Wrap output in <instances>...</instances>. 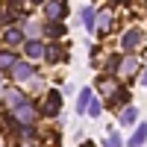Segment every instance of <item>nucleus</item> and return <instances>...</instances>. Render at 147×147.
Segmentation results:
<instances>
[{"label":"nucleus","instance_id":"nucleus-1","mask_svg":"<svg viewBox=\"0 0 147 147\" xmlns=\"http://www.w3.org/2000/svg\"><path fill=\"white\" fill-rule=\"evenodd\" d=\"M12 118L18 124H24V127H32L35 124V106L32 103H21L18 109H12Z\"/></svg>","mask_w":147,"mask_h":147},{"label":"nucleus","instance_id":"nucleus-2","mask_svg":"<svg viewBox=\"0 0 147 147\" xmlns=\"http://www.w3.org/2000/svg\"><path fill=\"white\" fill-rule=\"evenodd\" d=\"M121 47H124V50H136V47H141V30H127L124 38H121Z\"/></svg>","mask_w":147,"mask_h":147},{"label":"nucleus","instance_id":"nucleus-3","mask_svg":"<svg viewBox=\"0 0 147 147\" xmlns=\"http://www.w3.org/2000/svg\"><path fill=\"white\" fill-rule=\"evenodd\" d=\"M44 12H47V18H50V21H59V18H65V0H47Z\"/></svg>","mask_w":147,"mask_h":147},{"label":"nucleus","instance_id":"nucleus-4","mask_svg":"<svg viewBox=\"0 0 147 147\" xmlns=\"http://www.w3.org/2000/svg\"><path fill=\"white\" fill-rule=\"evenodd\" d=\"M32 74H35V71H32V65H30V62H18V65H12V77H15L18 82L30 80Z\"/></svg>","mask_w":147,"mask_h":147},{"label":"nucleus","instance_id":"nucleus-5","mask_svg":"<svg viewBox=\"0 0 147 147\" xmlns=\"http://www.w3.org/2000/svg\"><path fill=\"white\" fill-rule=\"evenodd\" d=\"M59 103H62V97H59V91H50L44 100V115H56L59 112Z\"/></svg>","mask_w":147,"mask_h":147},{"label":"nucleus","instance_id":"nucleus-6","mask_svg":"<svg viewBox=\"0 0 147 147\" xmlns=\"http://www.w3.org/2000/svg\"><path fill=\"white\" fill-rule=\"evenodd\" d=\"M118 71L124 74V77H132V74L138 71V59H136V56H129V59H121V65H118Z\"/></svg>","mask_w":147,"mask_h":147},{"label":"nucleus","instance_id":"nucleus-7","mask_svg":"<svg viewBox=\"0 0 147 147\" xmlns=\"http://www.w3.org/2000/svg\"><path fill=\"white\" fill-rule=\"evenodd\" d=\"M21 103H27V100H24V94L15 91V88H9V91H6V109L12 112V109H18Z\"/></svg>","mask_w":147,"mask_h":147},{"label":"nucleus","instance_id":"nucleus-8","mask_svg":"<svg viewBox=\"0 0 147 147\" xmlns=\"http://www.w3.org/2000/svg\"><path fill=\"white\" fill-rule=\"evenodd\" d=\"M24 50H27V56H30V59H41V56H44V47H41V41H35V38L24 44Z\"/></svg>","mask_w":147,"mask_h":147},{"label":"nucleus","instance_id":"nucleus-9","mask_svg":"<svg viewBox=\"0 0 147 147\" xmlns=\"http://www.w3.org/2000/svg\"><path fill=\"white\" fill-rule=\"evenodd\" d=\"M80 15H82V27H85V30L91 32V30H94V21H97V12H94L91 6H85V9L80 12Z\"/></svg>","mask_w":147,"mask_h":147},{"label":"nucleus","instance_id":"nucleus-10","mask_svg":"<svg viewBox=\"0 0 147 147\" xmlns=\"http://www.w3.org/2000/svg\"><path fill=\"white\" fill-rule=\"evenodd\" d=\"M136 118H138V109L136 106H124V112H121V124L129 127V124H136Z\"/></svg>","mask_w":147,"mask_h":147},{"label":"nucleus","instance_id":"nucleus-11","mask_svg":"<svg viewBox=\"0 0 147 147\" xmlns=\"http://www.w3.org/2000/svg\"><path fill=\"white\" fill-rule=\"evenodd\" d=\"M97 85H100V91H103L106 97H112V94H115V91L121 88V85H118L115 80H109V77H103V80H100V82H97Z\"/></svg>","mask_w":147,"mask_h":147},{"label":"nucleus","instance_id":"nucleus-12","mask_svg":"<svg viewBox=\"0 0 147 147\" xmlns=\"http://www.w3.org/2000/svg\"><path fill=\"white\" fill-rule=\"evenodd\" d=\"M144 141H147V127L141 124V127H138L136 132H132V138H129V147H141Z\"/></svg>","mask_w":147,"mask_h":147},{"label":"nucleus","instance_id":"nucleus-13","mask_svg":"<svg viewBox=\"0 0 147 147\" xmlns=\"http://www.w3.org/2000/svg\"><path fill=\"white\" fill-rule=\"evenodd\" d=\"M88 103H91V91H88V88H82L80 97H77V112H85V109H88Z\"/></svg>","mask_w":147,"mask_h":147},{"label":"nucleus","instance_id":"nucleus-14","mask_svg":"<svg viewBox=\"0 0 147 147\" xmlns=\"http://www.w3.org/2000/svg\"><path fill=\"white\" fill-rule=\"evenodd\" d=\"M6 41L9 44H21L24 41V30H6Z\"/></svg>","mask_w":147,"mask_h":147},{"label":"nucleus","instance_id":"nucleus-15","mask_svg":"<svg viewBox=\"0 0 147 147\" xmlns=\"http://www.w3.org/2000/svg\"><path fill=\"white\" fill-rule=\"evenodd\" d=\"M15 62H18V59L12 56V53H0V68H3V71H12Z\"/></svg>","mask_w":147,"mask_h":147},{"label":"nucleus","instance_id":"nucleus-16","mask_svg":"<svg viewBox=\"0 0 147 147\" xmlns=\"http://www.w3.org/2000/svg\"><path fill=\"white\" fill-rule=\"evenodd\" d=\"M121 144H124V141H121V136H118V132H112V129H109V136H106L103 147H121Z\"/></svg>","mask_w":147,"mask_h":147},{"label":"nucleus","instance_id":"nucleus-17","mask_svg":"<svg viewBox=\"0 0 147 147\" xmlns=\"http://www.w3.org/2000/svg\"><path fill=\"white\" fill-rule=\"evenodd\" d=\"M44 56L50 59V62H56V59H62V50H59V47L53 44V47H44Z\"/></svg>","mask_w":147,"mask_h":147},{"label":"nucleus","instance_id":"nucleus-18","mask_svg":"<svg viewBox=\"0 0 147 147\" xmlns=\"http://www.w3.org/2000/svg\"><path fill=\"white\" fill-rule=\"evenodd\" d=\"M44 32H47V35H62V32H65V27H62V24H47Z\"/></svg>","mask_w":147,"mask_h":147},{"label":"nucleus","instance_id":"nucleus-19","mask_svg":"<svg viewBox=\"0 0 147 147\" xmlns=\"http://www.w3.org/2000/svg\"><path fill=\"white\" fill-rule=\"evenodd\" d=\"M100 30H112V12H103L100 15Z\"/></svg>","mask_w":147,"mask_h":147},{"label":"nucleus","instance_id":"nucleus-20","mask_svg":"<svg viewBox=\"0 0 147 147\" xmlns=\"http://www.w3.org/2000/svg\"><path fill=\"white\" fill-rule=\"evenodd\" d=\"M85 112H88L91 118H97V115H100V103H97L94 97H91V103H88V109H85Z\"/></svg>","mask_w":147,"mask_h":147},{"label":"nucleus","instance_id":"nucleus-21","mask_svg":"<svg viewBox=\"0 0 147 147\" xmlns=\"http://www.w3.org/2000/svg\"><path fill=\"white\" fill-rule=\"evenodd\" d=\"M9 3H12V6H21V0H9Z\"/></svg>","mask_w":147,"mask_h":147},{"label":"nucleus","instance_id":"nucleus-22","mask_svg":"<svg viewBox=\"0 0 147 147\" xmlns=\"http://www.w3.org/2000/svg\"><path fill=\"white\" fill-rule=\"evenodd\" d=\"M82 147H94V144H91V141H85V144H82Z\"/></svg>","mask_w":147,"mask_h":147},{"label":"nucleus","instance_id":"nucleus-23","mask_svg":"<svg viewBox=\"0 0 147 147\" xmlns=\"http://www.w3.org/2000/svg\"><path fill=\"white\" fill-rule=\"evenodd\" d=\"M144 85H147V74H144Z\"/></svg>","mask_w":147,"mask_h":147},{"label":"nucleus","instance_id":"nucleus-24","mask_svg":"<svg viewBox=\"0 0 147 147\" xmlns=\"http://www.w3.org/2000/svg\"><path fill=\"white\" fill-rule=\"evenodd\" d=\"M35 3H41V0H35Z\"/></svg>","mask_w":147,"mask_h":147},{"label":"nucleus","instance_id":"nucleus-25","mask_svg":"<svg viewBox=\"0 0 147 147\" xmlns=\"http://www.w3.org/2000/svg\"><path fill=\"white\" fill-rule=\"evenodd\" d=\"M24 147H30V144H24Z\"/></svg>","mask_w":147,"mask_h":147}]
</instances>
